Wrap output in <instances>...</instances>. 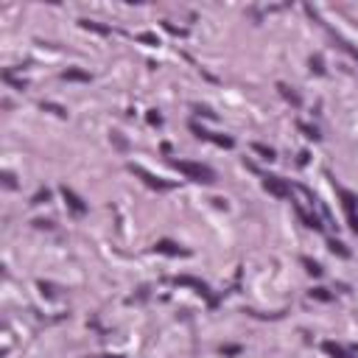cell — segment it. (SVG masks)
<instances>
[{
  "mask_svg": "<svg viewBox=\"0 0 358 358\" xmlns=\"http://www.w3.org/2000/svg\"><path fill=\"white\" fill-rule=\"evenodd\" d=\"M78 25L81 28H87V31H95V34H109V25H101V22H92V20H78Z\"/></svg>",
  "mask_w": 358,
  "mask_h": 358,
  "instance_id": "cell-13",
  "label": "cell"
},
{
  "mask_svg": "<svg viewBox=\"0 0 358 358\" xmlns=\"http://www.w3.org/2000/svg\"><path fill=\"white\" fill-rule=\"evenodd\" d=\"M297 126L305 132V137H311V140H319V132H316V126H308V123H297Z\"/></svg>",
  "mask_w": 358,
  "mask_h": 358,
  "instance_id": "cell-23",
  "label": "cell"
},
{
  "mask_svg": "<svg viewBox=\"0 0 358 358\" xmlns=\"http://www.w3.org/2000/svg\"><path fill=\"white\" fill-rule=\"evenodd\" d=\"M154 252H160V255H171V258H188L190 249H182V246L174 244V241H157V244H154Z\"/></svg>",
  "mask_w": 358,
  "mask_h": 358,
  "instance_id": "cell-9",
  "label": "cell"
},
{
  "mask_svg": "<svg viewBox=\"0 0 358 358\" xmlns=\"http://www.w3.org/2000/svg\"><path fill=\"white\" fill-rule=\"evenodd\" d=\"M3 185H6V188H11V190L17 188V179H14V174H11V171H3Z\"/></svg>",
  "mask_w": 358,
  "mask_h": 358,
  "instance_id": "cell-24",
  "label": "cell"
},
{
  "mask_svg": "<svg viewBox=\"0 0 358 358\" xmlns=\"http://www.w3.org/2000/svg\"><path fill=\"white\" fill-rule=\"evenodd\" d=\"M277 90H280V95H283V98H286V101H291L294 106H300V104H302V98H300V95H297V92L291 90L288 84H277Z\"/></svg>",
  "mask_w": 358,
  "mask_h": 358,
  "instance_id": "cell-12",
  "label": "cell"
},
{
  "mask_svg": "<svg viewBox=\"0 0 358 358\" xmlns=\"http://www.w3.org/2000/svg\"><path fill=\"white\" fill-rule=\"evenodd\" d=\"M252 148L258 151L263 160H274V148L272 146H266V143H252Z\"/></svg>",
  "mask_w": 358,
  "mask_h": 358,
  "instance_id": "cell-18",
  "label": "cell"
},
{
  "mask_svg": "<svg viewBox=\"0 0 358 358\" xmlns=\"http://www.w3.org/2000/svg\"><path fill=\"white\" fill-rule=\"evenodd\" d=\"M165 25V31H171V34H176V36H185V28H176L174 22H162Z\"/></svg>",
  "mask_w": 358,
  "mask_h": 358,
  "instance_id": "cell-28",
  "label": "cell"
},
{
  "mask_svg": "<svg viewBox=\"0 0 358 358\" xmlns=\"http://www.w3.org/2000/svg\"><path fill=\"white\" fill-rule=\"evenodd\" d=\"M171 168L179 171V174H182L185 179H190V182H202V185H213V182H216V174H213V168H207V165H202V162L171 160Z\"/></svg>",
  "mask_w": 358,
  "mask_h": 358,
  "instance_id": "cell-1",
  "label": "cell"
},
{
  "mask_svg": "<svg viewBox=\"0 0 358 358\" xmlns=\"http://www.w3.org/2000/svg\"><path fill=\"white\" fill-rule=\"evenodd\" d=\"M112 140H115V146L118 148H126V140L120 137V132H112Z\"/></svg>",
  "mask_w": 358,
  "mask_h": 358,
  "instance_id": "cell-29",
  "label": "cell"
},
{
  "mask_svg": "<svg viewBox=\"0 0 358 358\" xmlns=\"http://www.w3.org/2000/svg\"><path fill=\"white\" fill-rule=\"evenodd\" d=\"M311 300H319V302H330V300H333V294H330L328 288H314V291H311Z\"/></svg>",
  "mask_w": 358,
  "mask_h": 358,
  "instance_id": "cell-19",
  "label": "cell"
},
{
  "mask_svg": "<svg viewBox=\"0 0 358 358\" xmlns=\"http://www.w3.org/2000/svg\"><path fill=\"white\" fill-rule=\"evenodd\" d=\"M294 207H297V216L302 218V224H305V227H311V230H316V232L325 230L322 218H319V216L314 213V207H311V210H305V207H302V204H297V202H294Z\"/></svg>",
  "mask_w": 358,
  "mask_h": 358,
  "instance_id": "cell-8",
  "label": "cell"
},
{
  "mask_svg": "<svg viewBox=\"0 0 358 358\" xmlns=\"http://www.w3.org/2000/svg\"><path fill=\"white\" fill-rule=\"evenodd\" d=\"M95 358H123V356H95Z\"/></svg>",
  "mask_w": 358,
  "mask_h": 358,
  "instance_id": "cell-30",
  "label": "cell"
},
{
  "mask_svg": "<svg viewBox=\"0 0 358 358\" xmlns=\"http://www.w3.org/2000/svg\"><path fill=\"white\" fill-rule=\"evenodd\" d=\"M148 123H151V126H160V123H162V115L157 112V109H151V112H148Z\"/></svg>",
  "mask_w": 358,
  "mask_h": 358,
  "instance_id": "cell-26",
  "label": "cell"
},
{
  "mask_svg": "<svg viewBox=\"0 0 358 358\" xmlns=\"http://www.w3.org/2000/svg\"><path fill=\"white\" fill-rule=\"evenodd\" d=\"M137 39H140V42H146V45H160V36L151 34V31H143V34H137Z\"/></svg>",
  "mask_w": 358,
  "mask_h": 358,
  "instance_id": "cell-20",
  "label": "cell"
},
{
  "mask_svg": "<svg viewBox=\"0 0 358 358\" xmlns=\"http://www.w3.org/2000/svg\"><path fill=\"white\" fill-rule=\"evenodd\" d=\"M62 78L64 81H92V73L90 70H81V67H67V70H62Z\"/></svg>",
  "mask_w": 358,
  "mask_h": 358,
  "instance_id": "cell-10",
  "label": "cell"
},
{
  "mask_svg": "<svg viewBox=\"0 0 358 358\" xmlns=\"http://www.w3.org/2000/svg\"><path fill=\"white\" fill-rule=\"evenodd\" d=\"M129 171H132L134 176H140L143 182H146L148 188H154V190H171V188H174V182H168V179H160V176H154L151 171H146L143 165H137V162H129Z\"/></svg>",
  "mask_w": 358,
  "mask_h": 358,
  "instance_id": "cell-4",
  "label": "cell"
},
{
  "mask_svg": "<svg viewBox=\"0 0 358 358\" xmlns=\"http://www.w3.org/2000/svg\"><path fill=\"white\" fill-rule=\"evenodd\" d=\"M62 199L67 202V207H70V210L76 213V216H84V213H87V204H84V199L78 196L76 190H70L67 185H62Z\"/></svg>",
  "mask_w": 358,
  "mask_h": 358,
  "instance_id": "cell-7",
  "label": "cell"
},
{
  "mask_svg": "<svg viewBox=\"0 0 358 358\" xmlns=\"http://www.w3.org/2000/svg\"><path fill=\"white\" fill-rule=\"evenodd\" d=\"M328 246H330V252L333 255H339V258H350V249L342 244V241H336V238H330L328 241Z\"/></svg>",
  "mask_w": 358,
  "mask_h": 358,
  "instance_id": "cell-14",
  "label": "cell"
},
{
  "mask_svg": "<svg viewBox=\"0 0 358 358\" xmlns=\"http://www.w3.org/2000/svg\"><path fill=\"white\" fill-rule=\"evenodd\" d=\"M221 353H224V356H238L241 347H238V344H227V347H221Z\"/></svg>",
  "mask_w": 358,
  "mask_h": 358,
  "instance_id": "cell-27",
  "label": "cell"
},
{
  "mask_svg": "<svg viewBox=\"0 0 358 358\" xmlns=\"http://www.w3.org/2000/svg\"><path fill=\"white\" fill-rule=\"evenodd\" d=\"M263 188H266L272 196H277V199H288L291 196V185H288L286 179H280V176H274V174L263 176Z\"/></svg>",
  "mask_w": 358,
  "mask_h": 358,
  "instance_id": "cell-6",
  "label": "cell"
},
{
  "mask_svg": "<svg viewBox=\"0 0 358 358\" xmlns=\"http://www.w3.org/2000/svg\"><path fill=\"white\" fill-rule=\"evenodd\" d=\"M48 199H50V190H48V188H42V190H36V193H34L31 204H42V202H48Z\"/></svg>",
  "mask_w": 358,
  "mask_h": 358,
  "instance_id": "cell-22",
  "label": "cell"
},
{
  "mask_svg": "<svg viewBox=\"0 0 358 358\" xmlns=\"http://www.w3.org/2000/svg\"><path fill=\"white\" fill-rule=\"evenodd\" d=\"M3 81H6V84H11L14 90H25V87H28L25 81H22V78H17L11 70H3Z\"/></svg>",
  "mask_w": 358,
  "mask_h": 358,
  "instance_id": "cell-15",
  "label": "cell"
},
{
  "mask_svg": "<svg viewBox=\"0 0 358 358\" xmlns=\"http://www.w3.org/2000/svg\"><path fill=\"white\" fill-rule=\"evenodd\" d=\"M193 109H196V115H202V118H210V120H216V118H218V115L213 112L210 106H202V104H196Z\"/></svg>",
  "mask_w": 358,
  "mask_h": 358,
  "instance_id": "cell-21",
  "label": "cell"
},
{
  "mask_svg": "<svg viewBox=\"0 0 358 358\" xmlns=\"http://www.w3.org/2000/svg\"><path fill=\"white\" fill-rule=\"evenodd\" d=\"M190 132L196 134V137H202V140L216 143V146H221V148H232V146H235V140H232V137H227V134H216V132H207V129L199 126L196 120H190Z\"/></svg>",
  "mask_w": 358,
  "mask_h": 358,
  "instance_id": "cell-5",
  "label": "cell"
},
{
  "mask_svg": "<svg viewBox=\"0 0 358 358\" xmlns=\"http://www.w3.org/2000/svg\"><path fill=\"white\" fill-rule=\"evenodd\" d=\"M333 188H336V193L342 196L344 213H347V221H350V230L358 235V196L353 193V190L342 188V185H336V182H333Z\"/></svg>",
  "mask_w": 358,
  "mask_h": 358,
  "instance_id": "cell-2",
  "label": "cell"
},
{
  "mask_svg": "<svg viewBox=\"0 0 358 358\" xmlns=\"http://www.w3.org/2000/svg\"><path fill=\"white\" fill-rule=\"evenodd\" d=\"M322 347H325V353H328L330 358H353L350 353L344 350V347H339V344H333V342H325Z\"/></svg>",
  "mask_w": 358,
  "mask_h": 358,
  "instance_id": "cell-11",
  "label": "cell"
},
{
  "mask_svg": "<svg viewBox=\"0 0 358 358\" xmlns=\"http://www.w3.org/2000/svg\"><path fill=\"white\" fill-rule=\"evenodd\" d=\"M300 260H302V266H305V272H308V274H314V277H322L325 269L319 266L316 260H311V258H300Z\"/></svg>",
  "mask_w": 358,
  "mask_h": 358,
  "instance_id": "cell-16",
  "label": "cell"
},
{
  "mask_svg": "<svg viewBox=\"0 0 358 358\" xmlns=\"http://www.w3.org/2000/svg\"><path fill=\"white\" fill-rule=\"evenodd\" d=\"M311 70L314 73H325V67H322V56L316 53V56H311Z\"/></svg>",
  "mask_w": 358,
  "mask_h": 358,
  "instance_id": "cell-25",
  "label": "cell"
},
{
  "mask_svg": "<svg viewBox=\"0 0 358 358\" xmlns=\"http://www.w3.org/2000/svg\"><path fill=\"white\" fill-rule=\"evenodd\" d=\"M171 283H174V286H190V288H196V294H202L204 300L210 302V308H216V305H218V297H213V294H210L207 283L196 280V277H190V274H179V277H174Z\"/></svg>",
  "mask_w": 358,
  "mask_h": 358,
  "instance_id": "cell-3",
  "label": "cell"
},
{
  "mask_svg": "<svg viewBox=\"0 0 358 358\" xmlns=\"http://www.w3.org/2000/svg\"><path fill=\"white\" fill-rule=\"evenodd\" d=\"M42 109H45V112H53L56 118H67V109L59 106V104H50V101H42Z\"/></svg>",
  "mask_w": 358,
  "mask_h": 358,
  "instance_id": "cell-17",
  "label": "cell"
}]
</instances>
